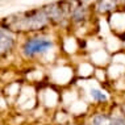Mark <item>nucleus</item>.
I'll use <instances>...</instances> for the list:
<instances>
[{
    "label": "nucleus",
    "instance_id": "f257e3e1",
    "mask_svg": "<svg viewBox=\"0 0 125 125\" xmlns=\"http://www.w3.org/2000/svg\"><path fill=\"white\" fill-rule=\"evenodd\" d=\"M50 46H52V42L48 41V40H30L25 43L24 52L26 55H33V54L45 52Z\"/></svg>",
    "mask_w": 125,
    "mask_h": 125
},
{
    "label": "nucleus",
    "instance_id": "f03ea898",
    "mask_svg": "<svg viewBox=\"0 0 125 125\" xmlns=\"http://www.w3.org/2000/svg\"><path fill=\"white\" fill-rule=\"evenodd\" d=\"M12 43H13V40L11 36L4 32H0V53L9 50L12 48Z\"/></svg>",
    "mask_w": 125,
    "mask_h": 125
},
{
    "label": "nucleus",
    "instance_id": "7ed1b4c3",
    "mask_svg": "<svg viewBox=\"0 0 125 125\" xmlns=\"http://www.w3.org/2000/svg\"><path fill=\"white\" fill-rule=\"evenodd\" d=\"M92 123H94L92 125H116L115 119H112L109 116H105V115H97V116H95Z\"/></svg>",
    "mask_w": 125,
    "mask_h": 125
},
{
    "label": "nucleus",
    "instance_id": "423d86ee",
    "mask_svg": "<svg viewBox=\"0 0 125 125\" xmlns=\"http://www.w3.org/2000/svg\"><path fill=\"white\" fill-rule=\"evenodd\" d=\"M116 125H125V117H119V119H115Z\"/></svg>",
    "mask_w": 125,
    "mask_h": 125
},
{
    "label": "nucleus",
    "instance_id": "39448f33",
    "mask_svg": "<svg viewBox=\"0 0 125 125\" xmlns=\"http://www.w3.org/2000/svg\"><path fill=\"white\" fill-rule=\"evenodd\" d=\"M91 96H92L95 100H100V101H105L107 100V96L104 95L103 92H100L99 90H92L91 91Z\"/></svg>",
    "mask_w": 125,
    "mask_h": 125
},
{
    "label": "nucleus",
    "instance_id": "20e7f679",
    "mask_svg": "<svg viewBox=\"0 0 125 125\" xmlns=\"http://www.w3.org/2000/svg\"><path fill=\"white\" fill-rule=\"evenodd\" d=\"M115 5H116V0H100L99 11H101V12L109 11V9H112Z\"/></svg>",
    "mask_w": 125,
    "mask_h": 125
}]
</instances>
